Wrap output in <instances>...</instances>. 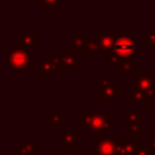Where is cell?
<instances>
[{
	"label": "cell",
	"instance_id": "f1b7e54d",
	"mask_svg": "<svg viewBox=\"0 0 155 155\" xmlns=\"http://www.w3.org/2000/svg\"><path fill=\"white\" fill-rule=\"evenodd\" d=\"M148 108H149L150 110H155V101H153V102H150V103L148 104Z\"/></svg>",
	"mask_w": 155,
	"mask_h": 155
},
{
	"label": "cell",
	"instance_id": "9c48e42d",
	"mask_svg": "<svg viewBox=\"0 0 155 155\" xmlns=\"http://www.w3.org/2000/svg\"><path fill=\"white\" fill-rule=\"evenodd\" d=\"M139 142L134 140L132 138L122 137L117 144H116V150H115V155H136L137 149H138Z\"/></svg>",
	"mask_w": 155,
	"mask_h": 155
},
{
	"label": "cell",
	"instance_id": "1f68e13d",
	"mask_svg": "<svg viewBox=\"0 0 155 155\" xmlns=\"http://www.w3.org/2000/svg\"><path fill=\"white\" fill-rule=\"evenodd\" d=\"M93 155H97V154H93Z\"/></svg>",
	"mask_w": 155,
	"mask_h": 155
},
{
	"label": "cell",
	"instance_id": "8992f818",
	"mask_svg": "<svg viewBox=\"0 0 155 155\" xmlns=\"http://www.w3.org/2000/svg\"><path fill=\"white\" fill-rule=\"evenodd\" d=\"M16 46L17 48L36 50L39 47V34L36 31H29V33L18 31L16 34Z\"/></svg>",
	"mask_w": 155,
	"mask_h": 155
},
{
	"label": "cell",
	"instance_id": "7402d4cb",
	"mask_svg": "<svg viewBox=\"0 0 155 155\" xmlns=\"http://www.w3.org/2000/svg\"><path fill=\"white\" fill-rule=\"evenodd\" d=\"M22 142L25 144V147L30 150L31 154L35 155V154L39 153V145H38V143L34 140L33 137H23V138H22Z\"/></svg>",
	"mask_w": 155,
	"mask_h": 155
},
{
	"label": "cell",
	"instance_id": "4dcf8cb0",
	"mask_svg": "<svg viewBox=\"0 0 155 155\" xmlns=\"http://www.w3.org/2000/svg\"><path fill=\"white\" fill-rule=\"evenodd\" d=\"M50 155H65V153H51Z\"/></svg>",
	"mask_w": 155,
	"mask_h": 155
},
{
	"label": "cell",
	"instance_id": "5bb4252c",
	"mask_svg": "<svg viewBox=\"0 0 155 155\" xmlns=\"http://www.w3.org/2000/svg\"><path fill=\"white\" fill-rule=\"evenodd\" d=\"M48 125L51 127H54V126L64 127L67 125V116L63 115L59 109H50V111H48Z\"/></svg>",
	"mask_w": 155,
	"mask_h": 155
},
{
	"label": "cell",
	"instance_id": "d4e9b609",
	"mask_svg": "<svg viewBox=\"0 0 155 155\" xmlns=\"http://www.w3.org/2000/svg\"><path fill=\"white\" fill-rule=\"evenodd\" d=\"M61 2H62L61 0H38V4L41 5L45 11H48V10L61 5Z\"/></svg>",
	"mask_w": 155,
	"mask_h": 155
},
{
	"label": "cell",
	"instance_id": "9a60e30c",
	"mask_svg": "<svg viewBox=\"0 0 155 155\" xmlns=\"http://www.w3.org/2000/svg\"><path fill=\"white\" fill-rule=\"evenodd\" d=\"M39 71H38V75L39 76H54L56 75V69L52 65V63L50 61H47L46 58H41L39 59Z\"/></svg>",
	"mask_w": 155,
	"mask_h": 155
},
{
	"label": "cell",
	"instance_id": "e0dca14e",
	"mask_svg": "<svg viewBox=\"0 0 155 155\" xmlns=\"http://www.w3.org/2000/svg\"><path fill=\"white\" fill-rule=\"evenodd\" d=\"M143 116H144V113H143V109H127L126 113L121 116V120L122 121H126V124H130V122H139V121H143Z\"/></svg>",
	"mask_w": 155,
	"mask_h": 155
},
{
	"label": "cell",
	"instance_id": "44dd1931",
	"mask_svg": "<svg viewBox=\"0 0 155 155\" xmlns=\"http://www.w3.org/2000/svg\"><path fill=\"white\" fill-rule=\"evenodd\" d=\"M136 155H155V149L148 142H139Z\"/></svg>",
	"mask_w": 155,
	"mask_h": 155
},
{
	"label": "cell",
	"instance_id": "f546056e",
	"mask_svg": "<svg viewBox=\"0 0 155 155\" xmlns=\"http://www.w3.org/2000/svg\"><path fill=\"white\" fill-rule=\"evenodd\" d=\"M65 155H82V154L76 151V153H65Z\"/></svg>",
	"mask_w": 155,
	"mask_h": 155
},
{
	"label": "cell",
	"instance_id": "3957f363",
	"mask_svg": "<svg viewBox=\"0 0 155 155\" xmlns=\"http://www.w3.org/2000/svg\"><path fill=\"white\" fill-rule=\"evenodd\" d=\"M33 53L24 48H6L5 64L12 71L27 70L33 63Z\"/></svg>",
	"mask_w": 155,
	"mask_h": 155
},
{
	"label": "cell",
	"instance_id": "277c9868",
	"mask_svg": "<svg viewBox=\"0 0 155 155\" xmlns=\"http://www.w3.org/2000/svg\"><path fill=\"white\" fill-rule=\"evenodd\" d=\"M98 96L105 104H114L122 97V90L108 76H102L98 81Z\"/></svg>",
	"mask_w": 155,
	"mask_h": 155
},
{
	"label": "cell",
	"instance_id": "7c38bea8",
	"mask_svg": "<svg viewBox=\"0 0 155 155\" xmlns=\"http://www.w3.org/2000/svg\"><path fill=\"white\" fill-rule=\"evenodd\" d=\"M98 39H99V44H101L99 53L104 56L113 51V47H114V44L116 40V33H110V31L102 33L98 35Z\"/></svg>",
	"mask_w": 155,
	"mask_h": 155
},
{
	"label": "cell",
	"instance_id": "484cf974",
	"mask_svg": "<svg viewBox=\"0 0 155 155\" xmlns=\"http://www.w3.org/2000/svg\"><path fill=\"white\" fill-rule=\"evenodd\" d=\"M16 147H17V149H18V153H17V155H34V154H31L30 153V150L25 147V144L21 140V142H18L17 144H16Z\"/></svg>",
	"mask_w": 155,
	"mask_h": 155
},
{
	"label": "cell",
	"instance_id": "2e32d148",
	"mask_svg": "<svg viewBox=\"0 0 155 155\" xmlns=\"http://www.w3.org/2000/svg\"><path fill=\"white\" fill-rule=\"evenodd\" d=\"M143 134H144V132H143V121L127 124V137L128 138L138 140V138L143 137Z\"/></svg>",
	"mask_w": 155,
	"mask_h": 155
},
{
	"label": "cell",
	"instance_id": "6da1fadb",
	"mask_svg": "<svg viewBox=\"0 0 155 155\" xmlns=\"http://www.w3.org/2000/svg\"><path fill=\"white\" fill-rule=\"evenodd\" d=\"M76 125L87 127L88 132H92L96 138H103L105 137V132H114L116 130V122L104 109H84L82 113L76 116Z\"/></svg>",
	"mask_w": 155,
	"mask_h": 155
},
{
	"label": "cell",
	"instance_id": "603a6c76",
	"mask_svg": "<svg viewBox=\"0 0 155 155\" xmlns=\"http://www.w3.org/2000/svg\"><path fill=\"white\" fill-rule=\"evenodd\" d=\"M143 42L147 44L150 50H155V31H144Z\"/></svg>",
	"mask_w": 155,
	"mask_h": 155
},
{
	"label": "cell",
	"instance_id": "30bf717a",
	"mask_svg": "<svg viewBox=\"0 0 155 155\" xmlns=\"http://www.w3.org/2000/svg\"><path fill=\"white\" fill-rule=\"evenodd\" d=\"M61 143L59 147L65 149V153H76L78 151V133L75 131H62L59 133Z\"/></svg>",
	"mask_w": 155,
	"mask_h": 155
},
{
	"label": "cell",
	"instance_id": "5b68a950",
	"mask_svg": "<svg viewBox=\"0 0 155 155\" xmlns=\"http://www.w3.org/2000/svg\"><path fill=\"white\" fill-rule=\"evenodd\" d=\"M155 74L153 70H138L132 78V91H148L155 84Z\"/></svg>",
	"mask_w": 155,
	"mask_h": 155
},
{
	"label": "cell",
	"instance_id": "4316f807",
	"mask_svg": "<svg viewBox=\"0 0 155 155\" xmlns=\"http://www.w3.org/2000/svg\"><path fill=\"white\" fill-rule=\"evenodd\" d=\"M145 96H147V101H145V104H147V105H148L150 102L155 101V84H154L148 91H145Z\"/></svg>",
	"mask_w": 155,
	"mask_h": 155
},
{
	"label": "cell",
	"instance_id": "ffe728a7",
	"mask_svg": "<svg viewBox=\"0 0 155 155\" xmlns=\"http://www.w3.org/2000/svg\"><path fill=\"white\" fill-rule=\"evenodd\" d=\"M101 52V44L98 36L94 39H91L86 46V54H94Z\"/></svg>",
	"mask_w": 155,
	"mask_h": 155
},
{
	"label": "cell",
	"instance_id": "7a4b0ae2",
	"mask_svg": "<svg viewBox=\"0 0 155 155\" xmlns=\"http://www.w3.org/2000/svg\"><path fill=\"white\" fill-rule=\"evenodd\" d=\"M111 52L120 59H132V57L138 53L137 39H134L131 31L116 33V40Z\"/></svg>",
	"mask_w": 155,
	"mask_h": 155
},
{
	"label": "cell",
	"instance_id": "8fae6325",
	"mask_svg": "<svg viewBox=\"0 0 155 155\" xmlns=\"http://www.w3.org/2000/svg\"><path fill=\"white\" fill-rule=\"evenodd\" d=\"M59 54L62 57V62L65 71H75L78 69V62L75 58L76 54L71 48H62L59 51Z\"/></svg>",
	"mask_w": 155,
	"mask_h": 155
},
{
	"label": "cell",
	"instance_id": "ba28073f",
	"mask_svg": "<svg viewBox=\"0 0 155 155\" xmlns=\"http://www.w3.org/2000/svg\"><path fill=\"white\" fill-rule=\"evenodd\" d=\"M87 31H73L71 33V50L75 54H86V46L88 44Z\"/></svg>",
	"mask_w": 155,
	"mask_h": 155
},
{
	"label": "cell",
	"instance_id": "83f0119b",
	"mask_svg": "<svg viewBox=\"0 0 155 155\" xmlns=\"http://www.w3.org/2000/svg\"><path fill=\"white\" fill-rule=\"evenodd\" d=\"M148 143L155 149V127H154V130L150 131L149 134H148Z\"/></svg>",
	"mask_w": 155,
	"mask_h": 155
},
{
	"label": "cell",
	"instance_id": "4fadbf2b",
	"mask_svg": "<svg viewBox=\"0 0 155 155\" xmlns=\"http://www.w3.org/2000/svg\"><path fill=\"white\" fill-rule=\"evenodd\" d=\"M116 71H120L122 76H132L138 73V65H134L131 59H120L114 67Z\"/></svg>",
	"mask_w": 155,
	"mask_h": 155
},
{
	"label": "cell",
	"instance_id": "cb8c5ba5",
	"mask_svg": "<svg viewBox=\"0 0 155 155\" xmlns=\"http://www.w3.org/2000/svg\"><path fill=\"white\" fill-rule=\"evenodd\" d=\"M119 61H120V58L116 54H114L113 52L104 54V64L108 67H115L119 63Z\"/></svg>",
	"mask_w": 155,
	"mask_h": 155
},
{
	"label": "cell",
	"instance_id": "d6986e66",
	"mask_svg": "<svg viewBox=\"0 0 155 155\" xmlns=\"http://www.w3.org/2000/svg\"><path fill=\"white\" fill-rule=\"evenodd\" d=\"M126 97L128 99H131L133 104H138V103H144L145 104V101H147L145 92H142V91H131L126 94Z\"/></svg>",
	"mask_w": 155,
	"mask_h": 155
},
{
	"label": "cell",
	"instance_id": "52a82bcc",
	"mask_svg": "<svg viewBox=\"0 0 155 155\" xmlns=\"http://www.w3.org/2000/svg\"><path fill=\"white\" fill-rule=\"evenodd\" d=\"M117 140L114 137H103L94 144V154L97 155H115Z\"/></svg>",
	"mask_w": 155,
	"mask_h": 155
},
{
	"label": "cell",
	"instance_id": "ac0fdd59",
	"mask_svg": "<svg viewBox=\"0 0 155 155\" xmlns=\"http://www.w3.org/2000/svg\"><path fill=\"white\" fill-rule=\"evenodd\" d=\"M44 58H46L47 61H50L57 71H65L64 65H63V62H62V57H61V54L45 53V54H44Z\"/></svg>",
	"mask_w": 155,
	"mask_h": 155
}]
</instances>
